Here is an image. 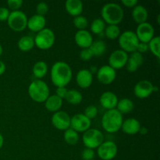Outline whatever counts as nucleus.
I'll return each mask as SVG.
<instances>
[{"label":"nucleus","instance_id":"nucleus-10","mask_svg":"<svg viewBox=\"0 0 160 160\" xmlns=\"http://www.w3.org/2000/svg\"><path fill=\"white\" fill-rule=\"evenodd\" d=\"M135 34L139 42L148 44L154 38L155 30L151 23L145 22L138 24Z\"/></svg>","mask_w":160,"mask_h":160},{"label":"nucleus","instance_id":"nucleus-47","mask_svg":"<svg viewBox=\"0 0 160 160\" xmlns=\"http://www.w3.org/2000/svg\"><path fill=\"white\" fill-rule=\"evenodd\" d=\"M90 69L91 70H90V72L92 73V74H93L94 73H97V70H98V69H97L95 67H91Z\"/></svg>","mask_w":160,"mask_h":160},{"label":"nucleus","instance_id":"nucleus-19","mask_svg":"<svg viewBox=\"0 0 160 160\" xmlns=\"http://www.w3.org/2000/svg\"><path fill=\"white\" fill-rule=\"evenodd\" d=\"M46 24V20L43 16L34 14L32 17L28 19V23H27V28L34 32H39L40 31L45 28Z\"/></svg>","mask_w":160,"mask_h":160},{"label":"nucleus","instance_id":"nucleus-4","mask_svg":"<svg viewBox=\"0 0 160 160\" xmlns=\"http://www.w3.org/2000/svg\"><path fill=\"white\" fill-rule=\"evenodd\" d=\"M28 94L33 101L36 102H45L49 96V88L42 80H34L28 87Z\"/></svg>","mask_w":160,"mask_h":160},{"label":"nucleus","instance_id":"nucleus-32","mask_svg":"<svg viewBox=\"0 0 160 160\" xmlns=\"http://www.w3.org/2000/svg\"><path fill=\"white\" fill-rule=\"evenodd\" d=\"M148 49L151 51V52L155 56L159 59L160 56V38L159 36H156L150 41L148 43Z\"/></svg>","mask_w":160,"mask_h":160},{"label":"nucleus","instance_id":"nucleus-16","mask_svg":"<svg viewBox=\"0 0 160 160\" xmlns=\"http://www.w3.org/2000/svg\"><path fill=\"white\" fill-rule=\"evenodd\" d=\"M118 98L117 95L112 92H105L101 95L99 102L101 106L107 110L114 109L117 108L118 103Z\"/></svg>","mask_w":160,"mask_h":160},{"label":"nucleus","instance_id":"nucleus-23","mask_svg":"<svg viewBox=\"0 0 160 160\" xmlns=\"http://www.w3.org/2000/svg\"><path fill=\"white\" fill-rule=\"evenodd\" d=\"M148 17V10H147L146 8H145V6H142V5H137V6H135L133 8V20H134L136 23H138V24L146 22Z\"/></svg>","mask_w":160,"mask_h":160},{"label":"nucleus","instance_id":"nucleus-48","mask_svg":"<svg viewBox=\"0 0 160 160\" xmlns=\"http://www.w3.org/2000/svg\"><path fill=\"white\" fill-rule=\"evenodd\" d=\"M2 52H3V49H2V45H0V56H1V55L2 54Z\"/></svg>","mask_w":160,"mask_h":160},{"label":"nucleus","instance_id":"nucleus-25","mask_svg":"<svg viewBox=\"0 0 160 160\" xmlns=\"http://www.w3.org/2000/svg\"><path fill=\"white\" fill-rule=\"evenodd\" d=\"M134 104L133 101L130 98H124L119 100L117 105V109L123 115L131 112L134 109Z\"/></svg>","mask_w":160,"mask_h":160},{"label":"nucleus","instance_id":"nucleus-36","mask_svg":"<svg viewBox=\"0 0 160 160\" xmlns=\"http://www.w3.org/2000/svg\"><path fill=\"white\" fill-rule=\"evenodd\" d=\"M48 6L47 3L44 2H41L36 6V12H37L38 15L40 16H45V14L48 12Z\"/></svg>","mask_w":160,"mask_h":160},{"label":"nucleus","instance_id":"nucleus-21","mask_svg":"<svg viewBox=\"0 0 160 160\" xmlns=\"http://www.w3.org/2000/svg\"><path fill=\"white\" fill-rule=\"evenodd\" d=\"M141 128V123L137 119L135 118H128L123 120L122 123L121 129L123 133L130 135L136 134L139 132Z\"/></svg>","mask_w":160,"mask_h":160},{"label":"nucleus","instance_id":"nucleus-6","mask_svg":"<svg viewBox=\"0 0 160 160\" xmlns=\"http://www.w3.org/2000/svg\"><path fill=\"white\" fill-rule=\"evenodd\" d=\"M34 45L38 48L46 50L52 47L54 45L56 36L52 30L50 28H44L43 30L37 33L34 38Z\"/></svg>","mask_w":160,"mask_h":160},{"label":"nucleus","instance_id":"nucleus-37","mask_svg":"<svg viewBox=\"0 0 160 160\" xmlns=\"http://www.w3.org/2000/svg\"><path fill=\"white\" fill-rule=\"evenodd\" d=\"M81 158L83 160H93L95 158V152L93 149L85 148L81 153Z\"/></svg>","mask_w":160,"mask_h":160},{"label":"nucleus","instance_id":"nucleus-33","mask_svg":"<svg viewBox=\"0 0 160 160\" xmlns=\"http://www.w3.org/2000/svg\"><path fill=\"white\" fill-rule=\"evenodd\" d=\"M105 35L111 40H114L120 35V30L117 25H108L105 28Z\"/></svg>","mask_w":160,"mask_h":160},{"label":"nucleus","instance_id":"nucleus-30","mask_svg":"<svg viewBox=\"0 0 160 160\" xmlns=\"http://www.w3.org/2000/svg\"><path fill=\"white\" fill-rule=\"evenodd\" d=\"M63 138L65 142L70 145H76L78 142V140H79L78 133L70 128L66 130L63 134Z\"/></svg>","mask_w":160,"mask_h":160},{"label":"nucleus","instance_id":"nucleus-11","mask_svg":"<svg viewBox=\"0 0 160 160\" xmlns=\"http://www.w3.org/2000/svg\"><path fill=\"white\" fill-rule=\"evenodd\" d=\"M92 120L83 113H78L70 118V128L77 132H85L90 128Z\"/></svg>","mask_w":160,"mask_h":160},{"label":"nucleus","instance_id":"nucleus-14","mask_svg":"<svg viewBox=\"0 0 160 160\" xmlns=\"http://www.w3.org/2000/svg\"><path fill=\"white\" fill-rule=\"evenodd\" d=\"M154 92V85L148 80L138 81L134 88V94L139 98H145L149 97Z\"/></svg>","mask_w":160,"mask_h":160},{"label":"nucleus","instance_id":"nucleus-9","mask_svg":"<svg viewBox=\"0 0 160 160\" xmlns=\"http://www.w3.org/2000/svg\"><path fill=\"white\" fill-rule=\"evenodd\" d=\"M117 146L112 141L103 142L98 147V156L102 160H112L117 155Z\"/></svg>","mask_w":160,"mask_h":160},{"label":"nucleus","instance_id":"nucleus-8","mask_svg":"<svg viewBox=\"0 0 160 160\" xmlns=\"http://www.w3.org/2000/svg\"><path fill=\"white\" fill-rule=\"evenodd\" d=\"M7 23L12 30L15 31H21L27 28L28 17L23 11H12L8 17Z\"/></svg>","mask_w":160,"mask_h":160},{"label":"nucleus","instance_id":"nucleus-49","mask_svg":"<svg viewBox=\"0 0 160 160\" xmlns=\"http://www.w3.org/2000/svg\"><path fill=\"white\" fill-rule=\"evenodd\" d=\"M159 18H160V15H158V18H157V20H158V23H160V21H159Z\"/></svg>","mask_w":160,"mask_h":160},{"label":"nucleus","instance_id":"nucleus-45","mask_svg":"<svg viewBox=\"0 0 160 160\" xmlns=\"http://www.w3.org/2000/svg\"><path fill=\"white\" fill-rule=\"evenodd\" d=\"M138 133L142 134H146L148 133V129L146 128H144V127H141L140 131H139Z\"/></svg>","mask_w":160,"mask_h":160},{"label":"nucleus","instance_id":"nucleus-2","mask_svg":"<svg viewBox=\"0 0 160 160\" xmlns=\"http://www.w3.org/2000/svg\"><path fill=\"white\" fill-rule=\"evenodd\" d=\"M102 18L109 25H117L123 20L124 12L121 6L117 3L109 2L102 6Z\"/></svg>","mask_w":160,"mask_h":160},{"label":"nucleus","instance_id":"nucleus-22","mask_svg":"<svg viewBox=\"0 0 160 160\" xmlns=\"http://www.w3.org/2000/svg\"><path fill=\"white\" fill-rule=\"evenodd\" d=\"M67 12L73 17H78L83 11V2L81 0H67L65 2Z\"/></svg>","mask_w":160,"mask_h":160},{"label":"nucleus","instance_id":"nucleus-27","mask_svg":"<svg viewBox=\"0 0 160 160\" xmlns=\"http://www.w3.org/2000/svg\"><path fill=\"white\" fill-rule=\"evenodd\" d=\"M89 49L92 52L93 56H101L106 52V45L103 41L97 40L92 42Z\"/></svg>","mask_w":160,"mask_h":160},{"label":"nucleus","instance_id":"nucleus-42","mask_svg":"<svg viewBox=\"0 0 160 160\" xmlns=\"http://www.w3.org/2000/svg\"><path fill=\"white\" fill-rule=\"evenodd\" d=\"M148 50V45L147 43H144V42H139L137 48V52L139 53L142 54L144 52H146Z\"/></svg>","mask_w":160,"mask_h":160},{"label":"nucleus","instance_id":"nucleus-31","mask_svg":"<svg viewBox=\"0 0 160 160\" xmlns=\"http://www.w3.org/2000/svg\"><path fill=\"white\" fill-rule=\"evenodd\" d=\"M106 28V23L101 18H96L92 22L91 24V30L94 34H102Z\"/></svg>","mask_w":160,"mask_h":160},{"label":"nucleus","instance_id":"nucleus-44","mask_svg":"<svg viewBox=\"0 0 160 160\" xmlns=\"http://www.w3.org/2000/svg\"><path fill=\"white\" fill-rule=\"evenodd\" d=\"M6 71V65L2 60H0V76L2 75Z\"/></svg>","mask_w":160,"mask_h":160},{"label":"nucleus","instance_id":"nucleus-46","mask_svg":"<svg viewBox=\"0 0 160 160\" xmlns=\"http://www.w3.org/2000/svg\"><path fill=\"white\" fill-rule=\"evenodd\" d=\"M3 144H4V138H3V136L0 134V148L2 147Z\"/></svg>","mask_w":160,"mask_h":160},{"label":"nucleus","instance_id":"nucleus-7","mask_svg":"<svg viewBox=\"0 0 160 160\" xmlns=\"http://www.w3.org/2000/svg\"><path fill=\"white\" fill-rule=\"evenodd\" d=\"M82 141L84 146L88 148L95 149L104 142V136L100 131L95 128H89L84 132Z\"/></svg>","mask_w":160,"mask_h":160},{"label":"nucleus","instance_id":"nucleus-35","mask_svg":"<svg viewBox=\"0 0 160 160\" xmlns=\"http://www.w3.org/2000/svg\"><path fill=\"white\" fill-rule=\"evenodd\" d=\"M83 114H84L86 117H88L89 120H92V119L95 118L97 116V114H98V109H97L96 106H94V105H90V106L86 107V109H84V112Z\"/></svg>","mask_w":160,"mask_h":160},{"label":"nucleus","instance_id":"nucleus-12","mask_svg":"<svg viewBox=\"0 0 160 160\" xmlns=\"http://www.w3.org/2000/svg\"><path fill=\"white\" fill-rule=\"evenodd\" d=\"M128 59V55L122 49H117L111 53L109 57V66L114 70H120L126 66Z\"/></svg>","mask_w":160,"mask_h":160},{"label":"nucleus","instance_id":"nucleus-34","mask_svg":"<svg viewBox=\"0 0 160 160\" xmlns=\"http://www.w3.org/2000/svg\"><path fill=\"white\" fill-rule=\"evenodd\" d=\"M73 24L78 28V30H85L87 26L88 25V19L84 16H78L75 17L73 19Z\"/></svg>","mask_w":160,"mask_h":160},{"label":"nucleus","instance_id":"nucleus-38","mask_svg":"<svg viewBox=\"0 0 160 160\" xmlns=\"http://www.w3.org/2000/svg\"><path fill=\"white\" fill-rule=\"evenodd\" d=\"M7 5L9 9H12V11H17L19 10V9L23 5V1L22 0H8Z\"/></svg>","mask_w":160,"mask_h":160},{"label":"nucleus","instance_id":"nucleus-5","mask_svg":"<svg viewBox=\"0 0 160 160\" xmlns=\"http://www.w3.org/2000/svg\"><path fill=\"white\" fill-rule=\"evenodd\" d=\"M119 45L123 51L128 52H134L137 51L139 40L135 32L133 31H125L119 36Z\"/></svg>","mask_w":160,"mask_h":160},{"label":"nucleus","instance_id":"nucleus-29","mask_svg":"<svg viewBox=\"0 0 160 160\" xmlns=\"http://www.w3.org/2000/svg\"><path fill=\"white\" fill-rule=\"evenodd\" d=\"M82 95L81 92L75 89L67 91L65 99L72 105H78L82 102Z\"/></svg>","mask_w":160,"mask_h":160},{"label":"nucleus","instance_id":"nucleus-20","mask_svg":"<svg viewBox=\"0 0 160 160\" xmlns=\"http://www.w3.org/2000/svg\"><path fill=\"white\" fill-rule=\"evenodd\" d=\"M144 62V58L142 54L139 53L138 52H134L131 53L130 56H128V62H127L126 67L128 71L133 73L135 72Z\"/></svg>","mask_w":160,"mask_h":160},{"label":"nucleus","instance_id":"nucleus-15","mask_svg":"<svg viewBox=\"0 0 160 160\" xmlns=\"http://www.w3.org/2000/svg\"><path fill=\"white\" fill-rule=\"evenodd\" d=\"M97 78L103 84H109L114 81L117 77V72L109 65H104L97 70Z\"/></svg>","mask_w":160,"mask_h":160},{"label":"nucleus","instance_id":"nucleus-43","mask_svg":"<svg viewBox=\"0 0 160 160\" xmlns=\"http://www.w3.org/2000/svg\"><path fill=\"white\" fill-rule=\"evenodd\" d=\"M121 2L123 6L130 8H134V6L138 5L137 0H122Z\"/></svg>","mask_w":160,"mask_h":160},{"label":"nucleus","instance_id":"nucleus-13","mask_svg":"<svg viewBox=\"0 0 160 160\" xmlns=\"http://www.w3.org/2000/svg\"><path fill=\"white\" fill-rule=\"evenodd\" d=\"M70 118L67 112L59 110L52 117V123L56 129L66 131L70 128Z\"/></svg>","mask_w":160,"mask_h":160},{"label":"nucleus","instance_id":"nucleus-39","mask_svg":"<svg viewBox=\"0 0 160 160\" xmlns=\"http://www.w3.org/2000/svg\"><path fill=\"white\" fill-rule=\"evenodd\" d=\"M92 57H93V55H92V52L89 49V48H83L81 51V52H80V58H81L83 61H88L90 60Z\"/></svg>","mask_w":160,"mask_h":160},{"label":"nucleus","instance_id":"nucleus-26","mask_svg":"<svg viewBox=\"0 0 160 160\" xmlns=\"http://www.w3.org/2000/svg\"><path fill=\"white\" fill-rule=\"evenodd\" d=\"M32 72L35 78L41 80L48 73V65L44 61H38L33 67Z\"/></svg>","mask_w":160,"mask_h":160},{"label":"nucleus","instance_id":"nucleus-41","mask_svg":"<svg viewBox=\"0 0 160 160\" xmlns=\"http://www.w3.org/2000/svg\"><path fill=\"white\" fill-rule=\"evenodd\" d=\"M67 91L68 90L66 88V87H59L57 88V89H56V95L62 99V98H65L66 95H67Z\"/></svg>","mask_w":160,"mask_h":160},{"label":"nucleus","instance_id":"nucleus-18","mask_svg":"<svg viewBox=\"0 0 160 160\" xmlns=\"http://www.w3.org/2000/svg\"><path fill=\"white\" fill-rule=\"evenodd\" d=\"M93 81V74L89 70L82 69L79 70L76 75V82L81 88H88L90 87Z\"/></svg>","mask_w":160,"mask_h":160},{"label":"nucleus","instance_id":"nucleus-24","mask_svg":"<svg viewBox=\"0 0 160 160\" xmlns=\"http://www.w3.org/2000/svg\"><path fill=\"white\" fill-rule=\"evenodd\" d=\"M62 99L58 97L56 95H49L45 102V106L46 109L53 112L59 111L60 108L62 107Z\"/></svg>","mask_w":160,"mask_h":160},{"label":"nucleus","instance_id":"nucleus-28","mask_svg":"<svg viewBox=\"0 0 160 160\" xmlns=\"http://www.w3.org/2000/svg\"><path fill=\"white\" fill-rule=\"evenodd\" d=\"M18 48L23 52H28L34 46V40L32 37L29 35H25L20 38L18 41Z\"/></svg>","mask_w":160,"mask_h":160},{"label":"nucleus","instance_id":"nucleus-1","mask_svg":"<svg viewBox=\"0 0 160 160\" xmlns=\"http://www.w3.org/2000/svg\"><path fill=\"white\" fill-rule=\"evenodd\" d=\"M72 70L63 61H58L52 65L50 72L51 81L57 88L66 87L72 79Z\"/></svg>","mask_w":160,"mask_h":160},{"label":"nucleus","instance_id":"nucleus-17","mask_svg":"<svg viewBox=\"0 0 160 160\" xmlns=\"http://www.w3.org/2000/svg\"><path fill=\"white\" fill-rule=\"evenodd\" d=\"M74 40L77 45L82 48H88L93 42L92 34L86 30H78L75 34Z\"/></svg>","mask_w":160,"mask_h":160},{"label":"nucleus","instance_id":"nucleus-40","mask_svg":"<svg viewBox=\"0 0 160 160\" xmlns=\"http://www.w3.org/2000/svg\"><path fill=\"white\" fill-rule=\"evenodd\" d=\"M9 13L10 12L7 8L0 7V21H7Z\"/></svg>","mask_w":160,"mask_h":160},{"label":"nucleus","instance_id":"nucleus-3","mask_svg":"<svg viewBox=\"0 0 160 160\" xmlns=\"http://www.w3.org/2000/svg\"><path fill=\"white\" fill-rule=\"evenodd\" d=\"M123 115L117 109L107 110L102 118V126L108 133H116L121 129Z\"/></svg>","mask_w":160,"mask_h":160}]
</instances>
